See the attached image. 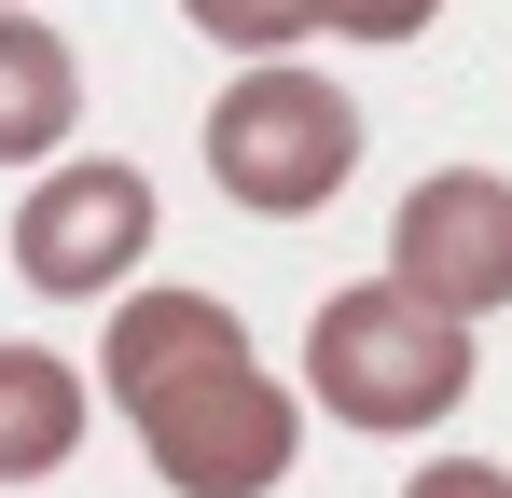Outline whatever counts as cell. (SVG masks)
I'll list each match as a JSON object with an SVG mask.
<instances>
[{
    "label": "cell",
    "instance_id": "obj_1",
    "mask_svg": "<svg viewBox=\"0 0 512 498\" xmlns=\"http://www.w3.org/2000/svg\"><path fill=\"white\" fill-rule=\"evenodd\" d=\"M97 388L139 415V457L167 498H277L305 457V402L250 360L236 305H208V291H125Z\"/></svg>",
    "mask_w": 512,
    "mask_h": 498
},
{
    "label": "cell",
    "instance_id": "obj_8",
    "mask_svg": "<svg viewBox=\"0 0 512 498\" xmlns=\"http://www.w3.org/2000/svg\"><path fill=\"white\" fill-rule=\"evenodd\" d=\"M180 14H194L222 56H250V70H263V56H291V42L319 28V0H180Z\"/></svg>",
    "mask_w": 512,
    "mask_h": 498
},
{
    "label": "cell",
    "instance_id": "obj_4",
    "mask_svg": "<svg viewBox=\"0 0 512 498\" xmlns=\"http://www.w3.org/2000/svg\"><path fill=\"white\" fill-rule=\"evenodd\" d=\"M139 249H153V180L111 166V153L56 166L42 194H14V277H28L42 305H97V291H125Z\"/></svg>",
    "mask_w": 512,
    "mask_h": 498
},
{
    "label": "cell",
    "instance_id": "obj_11",
    "mask_svg": "<svg viewBox=\"0 0 512 498\" xmlns=\"http://www.w3.org/2000/svg\"><path fill=\"white\" fill-rule=\"evenodd\" d=\"M0 14H28V0H0Z\"/></svg>",
    "mask_w": 512,
    "mask_h": 498
},
{
    "label": "cell",
    "instance_id": "obj_9",
    "mask_svg": "<svg viewBox=\"0 0 512 498\" xmlns=\"http://www.w3.org/2000/svg\"><path fill=\"white\" fill-rule=\"evenodd\" d=\"M443 0H319V28H346V42H416Z\"/></svg>",
    "mask_w": 512,
    "mask_h": 498
},
{
    "label": "cell",
    "instance_id": "obj_7",
    "mask_svg": "<svg viewBox=\"0 0 512 498\" xmlns=\"http://www.w3.org/2000/svg\"><path fill=\"white\" fill-rule=\"evenodd\" d=\"M84 457V374L56 346H0V485H56Z\"/></svg>",
    "mask_w": 512,
    "mask_h": 498
},
{
    "label": "cell",
    "instance_id": "obj_3",
    "mask_svg": "<svg viewBox=\"0 0 512 498\" xmlns=\"http://www.w3.org/2000/svg\"><path fill=\"white\" fill-rule=\"evenodd\" d=\"M346 166H360V97H346V83L263 56L250 83H222V97H208V180H222L236 208H263V222L333 208Z\"/></svg>",
    "mask_w": 512,
    "mask_h": 498
},
{
    "label": "cell",
    "instance_id": "obj_10",
    "mask_svg": "<svg viewBox=\"0 0 512 498\" xmlns=\"http://www.w3.org/2000/svg\"><path fill=\"white\" fill-rule=\"evenodd\" d=\"M402 498H512V471H499V457H429Z\"/></svg>",
    "mask_w": 512,
    "mask_h": 498
},
{
    "label": "cell",
    "instance_id": "obj_5",
    "mask_svg": "<svg viewBox=\"0 0 512 498\" xmlns=\"http://www.w3.org/2000/svg\"><path fill=\"white\" fill-rule=\"evenodd\" d=\"M388 291H416L443 319L512 305V180L499 166H429L388 222Z\"/></svg>",
    "mask_w": 512,
    "mask_h": 498
},
{
    "label": "cell",
    "instance_id": "obj_2",
    "mask_svg": "<svg viewBox=\"0 0 512 498\" xmlns=\"http://www.w3.org/2000/svg\"><path fill=\"white\" fill-rule=\"evenodd\" d=\"M305 402L346 415V429H429V415L471 402V319L360 277L305 319Z\"/></svg>",
    "mask_w": 512,
    "mask_h": 498
},
{
    "label": "cell",
    "instance_id": "obj_6",
    "mask_svg": "<svg viewBox=\"0 0 512 498\" xmlns=\"http://www.w3.org/2000/svg\"><path fill=\"white\" fill-rule=\"evenodd\" d=\"M70 125H84V56L42 14H0V166L70 153Z\"/></svg>",
    "mask_w": 512,
    "mask_h": 498
}]
</instances>
